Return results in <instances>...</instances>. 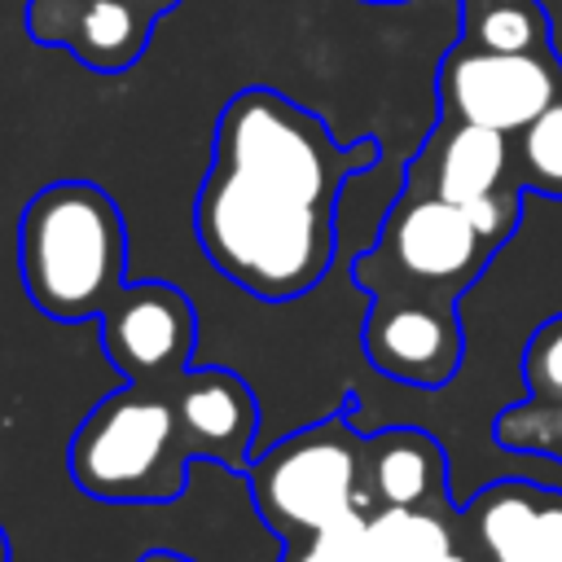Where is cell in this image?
Instances as JSON below:
<instances>
[{
    "label": "cell",
    "mask_w": 562,
    "mask_h": 562,
    "mask_svg": "<svg viewBox=\"0 0 562 562\" xmlns=\"http://www.w3.org/2000/svg\"><path fill=\"white\" fill-rule=\"evenodd\" d=\"M334 211L211 162L193 202V237L233 285L263 303H290L334 263Z\"/></svg>",
    "instance_id": "6da1fadb"
},
{
    "label": "cell",
    "mask_w": 562,
    "mask_h": 562,
    "mask_svg": "<svg viewBox=\"0 0 562 562\" xmlns=\"http://www.w3.org/2000/svg\"><path fill=\"white\" fill-rule=\"evenodd\" d=\"M127 228L114 198L92 180H53L22 206L18 272L48 321H97L127 285Z\"/></svg>",
    "instance_id": "7a4b0ae2"
},
{
    "label": "cell",
    "mask_w": 562,
    "mask_h": 562,
    "mask_svg": "<svg viewBox=\"0 0 562 562\" xmlns=\"http://www.w3.org/2000/svg\"><path fill=\"white\" fill-rule=\"evenodd\" d=\"M189 443L167 386L123 382L75 430L66 470L75 487L110 505H167L189 487Z\"/></svg>",
    "instance_id": "3957f363"
},
{
    "label": "cell",
    "mask_w": 562,
    "mask_h": 562,
    "mask_svg": "<svg viewBox=\"0 0 562 562\" xmlns=\"http://www.w3.org/2000/svg\"><path fill=\"white\" fill-rule=\"evenodd\" d=\"M211 162L290 189L307 202L338 206L347 176L378 162V140L364 136L356 145H338L321 114L303 110L277 88H241L220 110Z\"/></svg>",
    "instance_id": "277c9868"
},
{
    "label": "cell",
    "mask_w": 562,
    "mask_h": 562,
    "mask_svg": "<svg viewBox=\"0 0 562 562\" xmlns=\"http://www.w3.org/2000/svg\"><path fill=\"white\" fill-rule=\"evenodd\" d=\"M241 479L259 518L281 536V544L307 540L356 509L369 514L364 435L347 413H329L255 452Z\"/></svg>",
    "instance_id": "5b68a950"
},
{
    "label": "cell",
    "mask_w": 562,
    "mask_h": 562,
    "mask_svg": "<svg viewBox=\"0 0 562 562\" xmlns=\"http://www.w3.org/2000/svg\"><path fill=\"white\" fill-rule=\"evenodd\" d=\"M492 255L496 246L474 228L465 206L422 189H404L386 211L373 250L351 263V277L369 294L430 290L461 299V290L487 268Z\"/></svg>",
    "instance_id": "8992f818"
},
{
    "label": "cell",
    "mask_w": 562,
    "mask_h": 562,
    "mask_svg": "<svg viewBox=\"0 0 562 562\" xmlns=\"http://www.w3.org/2000/svg\"><path fill=\"white\" fill-rule=\"evenodd\" d=\"M435 92H439V114L514 136L562 97V61L553 48L492 53L457 40L439 61Z\"/></svg>",
    "instance_id": "52a82bcc"
},
{
    "label": "cell",
    "mask_w": 562,
    "mask_h": 562,
    "mask_svg": "<svg viewBox=\"0 0 562 562\" xmlns=\"http://www.w3.org/2000/svg\"><path fill=\"white\" fill-rule=\"evenodd\" d=\"M360 342L369 364L382 378H395L404 386H443L457 378L465 356L457 299L430 294V290L373 294Z\"/></svg>",
    "instance_id": "ba28073f"
},
{
    "label": "cell",
    "mask_w": 562,
    "mask_h": 562,
    "mask_svg": "<svg viewBox=\"0 0 562 562\" xmlns=\"http://www.w3.org/2000/svg\"><path fill=\"white\" fill-rule=\"evenodd\" d=\"M105 360L140 386H171L193 364L198 312L189 294L171 281L123 285L97 316Z\"/></svg>",
    "instance_id": "9c48e42d"
},
{
    "label": "cell",
    "mask_w": 562,
    "mask_h": 562,
    "mask_svg": "<svg viewBox=\"0 0 562 562\" xmlns=\"http://www.w3.org/2000/svg\"><path fill=\"white\" fill-rule=\"evenodd\" d=\"M404 189H422L457 206H474L487 198H522V180L514 167V136L439 114L435 132L408 162Z\"/></svg>",
    "instance_id": "30bf717a"
},
{
    "label": "cell",
    "mask_w": 562,
    "mask_h": 562,
    "mask_svg": "<svg viewBox=\"0 0 562 562\" xmlns=\"http://www.w3.org/2000/svg\"><path fill=\"white\" fill-rule=\"evenodd\" d=\"M22 22L35 44L66 48L97 75H119L145 57L158 13L140 0H26Z\"/></svg>",
    "instance_id": "8fae6325"
},
{
    "label": "cell",
    "mask_w": 562,
    "mask_h": 562,
    "mask_svg": "<svg viewBox=\"0 0 562 562\" xmlns=\"http://www.w3.org/2000/svg\"><path fill=\"white\" fill-rule=\"evenodd\" d=\"M461 540L483 562H562V492L536 483H492L461 509Z\"/></svg>",
    "instance_id": "7c38bea8"
},
{
    "label": "cell",
    "mask_w": 562,
    "mask_h": 562,
    "mask_svg": "<svg viewBox=\"0 0 562 562\" xmlns=\"http://www.w3.org/2000/svg\"><path fill=\"white\" fill-rule=\"evenodd\" d=\"M171 404L184 430V443L193 461H215L233 474H246L255 457V435H259V400L255 391L233 373V369H184L171 386Z\"/></svg>",
    "instance_id": "4fadbf2b"
},
{
    "label": "cell",
    "mask_w": 562,
    "mask_h": 562,
    "mask_svg": "<svg viewBox=\"0 0 562 562\" xmlns=\"http://www.w3.org/2000/svg\"><path fill=\"white\" fill-rule=\"evenodd\" d=\"M364 492L373 509H448V457L417 426L364 435Z\"/></svg>",
    "instance_id": "5bb4252c"
},
{
    "label": "cell",
    "mask_w": 562,
    "mask_h": 562,
    "mask_svg": "<svg viewBox=\"0 0 562 562\" xmlns=\"http://www.w3.org/2000/svg\"><path fill=\"white\" fill-rule=\"evenodd\" d=\"M461 544L457 509H373L364 522L369 562H435Z\"/></svg>",
    "instance_id": "9a60e30c"
},
{
    "label": "cell",
    "mask_w": 562,
    "mask_h": 562,
    "mask_svg": "<svg viewBox=\"0 0 562 562\" xmlns=\"http://www.w3.org/2000/svg\"><path fill=\"white\" fill-rule=\"evenodd\" d=\"M461 40L492 53H540L553 48L549 13L540 0H461Z\"/></svg>",
    "instance_id": "2e32d148"
},
{
    "label": "cell",
    "mask_w": 562,
    "mask_h": 562,
    "mask_svg": "<svg viewBox=\"0 0 562 562\" xmlns=\"http://www.w3.org/2000/svg\"><path fill=\"white\" fill-rule=\"evenodd\" d=\"M514 167L522 189L562 202V97L536 114L522 132H514Z\"/></svg>",
    "instance_id": "e0dca14e"
},
{
    "label": "cell",
    "mask_w": 562,
    "mask_h": 562,
    "mask_svg": "<svg viewBox=\"0 0 562 562\" xmlns=\"http://www.w3.org/2000/svg\"><path fill=\"white\" fill-rule=\"evenodd\" d=\"M492 439L509 452H531V457H553L562 461V404H544V400H522L496 413L492 422Z\"/></svg>",
    "instance_id": "ac0fdd59"
},
{
    "label": "cell",
    "mask_w": 562,
    "mask_h": 562,
    "mask_svg": "<svg viewBox=\"0 0 562 562\" xmlns=\"http://www.w3.org/2000/svg\"><path fill=\"white\" fill-rule=\"evenodd\" d=\"M522 382L531 400L562 404V312L531 329L522 347Z\"/></svg>",
    "instance_id": "d6986e66"
},
{
    "label": "cell",
    "mask_w": 562,
    "mask_h": 562,
    "mask_svg": "<svg viewBox=\"0 0 562 562\" xmlns=\"http://www.w3.org/2000/svg\"><path fill=\"white\" fill-rule=\"evenodd\" d=\"M364 522H369V514L356 509V514L321 527L307 540L281 544V562H369L364 558Z\"/></svg>",
    "instance_id": "ffe728a7"
},
{
    "label": "cell",
    "mask_w": 562,
    "mask_h": 562,
    "mask_svg": "<svg viewBox=\"0 0 562 562\" xmlns=\"http://www.w3.org/2000/svg\"><path fill=\"white\" fill-rule=\"evenodd\" d=\"M435 562H483V558H479V553H474V549H470V544L461 540V544H452L448 553H439Z\"/></svg>",
    "instance_id": "44dd1931"
},
{
    "label": "cell",
    "mask_w": 562,
    "mask_h": 562,
    "mask_svg": "<svg viewBox=\"0 0 562 562\" xmlns=\"http://www.w3.org/2000/svg\"><path fill=\"white\" fill-rule=\"evenodd\" d=\"M136 562H193V558H184V553H176V549H149V553H140Z\"/></svg>",
    "instance_id": "7402d4cb"
},
{
    "label": "cell",
    "mask_w": 562,
    "mask_h": 562,
    "mask_svg": "<svg viewBox=\"0 0 562 562\" xmlns=\"http://www.w3.org/2000/svg\"><path fill=\"white\" fill-rule=\"evenodd\" d=\"M0 562H9V531L0 527Z\"/></svg>",
    "instance_id": "603a6c76"
},
{
    "label": "cell",
    "mask_w": 562,
    "mask_h": 562,
    "mask_svg": "<svg viewBox=\"0 0 562 562\" xmlns=\"http://www.w3.org/2000/svg\"><path fill=\"white\" fill-rule=\"evenodd\" d=\"M140 4H145V9H154V13H162V9H167V4H176V0H140Z\"/></svg>",
    "instance_id": "cb8c5ba5"
},
{
    "label": "cell",
    "mask_w": 562,
    "mask_h": 562,
    "mask_svg": "<svg viewBox=\"0 0 562 562\" xmlns=\"http://www.w3.org/2000/svg\"><path fill=\"white\" fill-rule=\"evenodd\" d=\"M378 4H382V0H378ZM386 4H391V0H386Z\"/></svg>",
    "instance_id": "d4e9b609"
}]
</instances>
